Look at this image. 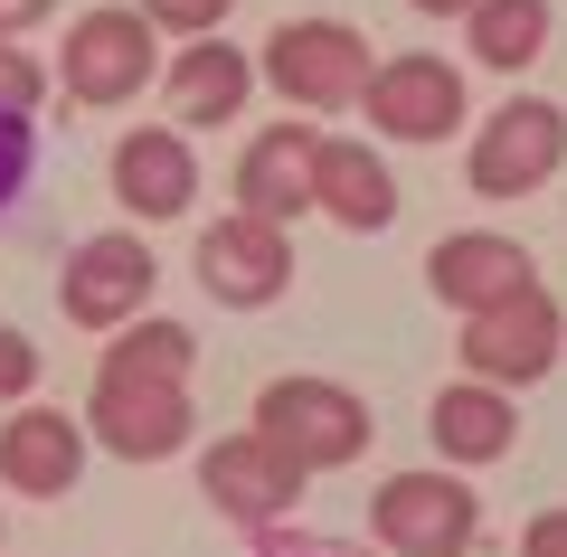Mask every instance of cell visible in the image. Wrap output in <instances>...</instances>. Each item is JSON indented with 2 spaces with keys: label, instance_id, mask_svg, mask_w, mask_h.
<instances>
[{
  "label": "cell",
  "instance_id": "4316f807",
  "mask_svg": "<svg viewBox=\"0 0 567 557\" xmlns=\"http://www.w3.org/2000/svg\"><path fill=\"white\" fill-rule=\"evenodd\" d=\"M406 10H425V20H445V10H454V20H464L473 0H406Z\"/></svg>",
  "mask_w": 567,
  "mask_h": 557
},
{
  "label": "cell",
  "instance_id": "d6986e66",
  "mask_svg": "<svg viewBox=\"0 0 567 557\" xmlns=\"http://www.w3.org/2000/svg\"><path fill=\"white\" fill-rule=\"evenodd\" d=\"M464 39H473V66L520 76V66H539V48H548V0H473Z\"/></svg>",
  "mask_w": 567,
  "mask_h": 557
},
{
  "label": "cell",
  "instance_id": "5b68a950",
  "mask_svg": "<svg viewBox=\"0 0 567 557\" xmlns=\"http://www.w3.org/2000/svg\"><path fill=\"white\" fill-rule=\"evenodd\" d=\"M558 350H567V321H558V302H548L539 283H520V293L464 312V369H473V379H492V388L548 379V369H558Z\"/></svg>",
  "mask_w": 567,
  "mask_h": 557
},
{
  "label": "cell",
  "instance_id": "6da1fadb",
  "mask_svg": "<svg viewBox=\"0 0 567 557\" xmlns=\"http://www.w3.org/2000/svg\"><path fill=\"white\" fill-rule=\"evenodd\" d=\"M369 76H379V58H369V39L350 20H284L265 39V85L293 114H341V104L369 95Z\"/></svg>",
  "mask_w": 567,
  "mask_h": 557
},
{
  "label": "cell",
  "instance_id": "4fadbf2b",
  "mask_svg": "<svg viewBox=\"0 0 567 557\" xmlns=\"http://www.w3.org/2000/svg\"><path fill=\"white\" fill-rule=\"evenodd\" d=\"M85 444H95V425H76L66 406H20L0 425V482L29 501H58V492H76Z\"/></svg>",
  "mask_w": 567,
  "mask_h": 557
},
{
  "label": "cell",
  "instance_id": "3957f363",
  "mask_svg": "<svg viewBox=\"0 0 567 557\" xmlns=\"http://www.w3.org/2000/svg\"><path fill=\"white\" fill-rule=\"evenodd\" d=\"M303 482H312V463L303 454H284L275 435H218L199 454V492H208V510L218 519H237V529H275V519H293V501H303Z\"/></svg>",
  "mask_w": 567,
  "mask_h": 557
},
{
  "label": "cell",
  "instance_id": "d4e9b609",
  "mask_svg": "<svg viewBox=\"0 0 567 557\" xmlns=\"http://www.w3.org/2000/svg\"><path fill=\"white\" fill-rule=\"evenodd\" d=\"M520 548H529V557H567V510H539V519L520 529Z\"/></svg>",
  "mask_w": 567,
  "mask_h": 557
},
{
  "label": "cell",
  "instance_id": "ffe728a7",
  "mask_svg": "<svg viewBox=\"0 0 567 557\" xmlns=\"http://www.w3.org/2000/svg\"><path fill=\"white\" fill-rule=\"evenodd\" d=\"M189 369H199V331L162 312H133L104 350V379H189Z\"/></svg>",
  "mask_w": 567,
  "mask_h": 557
},
{
  "label": "cell",
  "instance_id": "30bf717a",
  "mask_svg": "<svg viewBox=\"0 0 567 557\" xmlns=\"http://www.w3.org/2000/svg\"><path fill=\"white\" fill-rule=\"evenodd\" d=\"M152 283H162V265H152V246L123 237V227H104V237H85L76 256H66V321H85V331H123V321L152 302Z\"/></svg>",
  "mask_w": 567,
  "mask_h": 557
},
{
  "label": "cell",
  "instance_id": "e0dca14e",
  "mask_svg": "<svg viewBox=\"0 0 567 557\" xmlns=\"http://www.w3.org/2000/svg\"><path fill=\"white\" fill-rule=\"evenodd\" d=\"M425 435H435L445 463H502L511 435H520V406H511V388H492V379H454L445 398L425 406Z\"/></svg>",
  "mask_w": 567,
  "mask_h": 557
},
{
  "label": "cell",
  "instance_id": "9a60e30c",
  "mask_svg": "<svg viewBox=\"0 0 567 557\" xmlns=\"http://www.w3.org/2000/svg\"><path fill=\"white\" fill-rule=\"evenodd\" d=\"M312 208L341 218L350 237H379V227L398 218V171H388V152L322 133V161H312Z\"/></svg>",
  "mask_w": 567,
  "mask_h": 557
},
{
  "label": "cell",
  "instance_id": "484cf974",
  "mask_svg": "<svg viewBox=\"0 0 567 557\" xmlns=\"http://www.w3.org/2000/svg\"><path fill=\"white\" fill-rule=\"evenodd\" d=\"M48 20V0H0V39H20V29Z\"/></svg>",
  "mask_w": 567,
  "mask_h": 557
},
{
  "label": "cell",
  "instance_id": "603a6c76",
  "mask_svg": "<svg viewBox=\"0 0 567 557\" xmlns=\"http://www.w3.org/2000/svg\"><path fill=\"white\" fill-rule=\"evenodd\" d=\"M142 10H152L162 29H181V39H208V29H218L237 0H142Z\"/></svg>",
  "mask_w": 567,
  "mask_h": 557
},
{
  "label": "cell",
  "instance_id": "9c48e42d",
  "mask_svg": "<svg viewBox=\"0 0 567 557\" xmlns=\"http://www.w3.org/2000/svg\"><path fill=\"white\" fill-rule=\"evenodd\" d=\"M85 425H95L104 454L123 463H162L189 444V379H95V406H85Z\"/></svg>",
  "mask_w": 567,
  "mask_h": 557
},
{
  "label": "cell",
  "instance_id": "5bb4252c",
  "mask_svg": "<svg viewBox=\"0 0 567 557\" xmlns=\"http://www.w3.org/2000/svg\"><path fill=\"white\" fill-rule=\"evenodd\" d=\"M312 161H322V133H312V123H293V114L265 123V133L237 152V208L293 227L312 208Z\"/></svg>",
  "mask_w": 567,
  "mask_h": 557
},
{
  "label": "cell",
  "instance_id": "7c38bea8",
  "mask_svg": "<svg viewBox=\"0 0 567 557\" xmlns=\"http://www.w3.org/2000/svg\"><path fill=\"white\" fill-rule=\"evenodd\" d=\"M360 104H369V133L388 142H445L464 123V76L445 58H388Z\"/></svg>",
  "mask_w": 567,
  "mask_h": 557
},
{
  "label": "cell",
  "instance_id": "83f0119b",
  "mask_svg": "<svg viewBox=\"0 0 567 557\" xmlns=\"http://www.w3.org/2000/svg\"><path fill=\"white\" fill-rule=\"evenodd\" d=\"M293 557H331V548H293Z\"/></svg>",
  "mask_w": 567,
  "mask_h": 557
},
{
  "label": "cell",
  "instance_id": "ac0fdd59",
  "mask_svg": "<svg viewBox=\"0 0 567 557\" xmlns=\"http://www.w3.org/2000/svg\"><path fill=\"white\" fill-rule=\"evenodd\" d=\"M246 85H256V58H237V48L208 29V39H189L181 58L162 66V95H171V123H227L246 104Z\"/></svg>",
  "mask_w": 567,
  "mask_h": 557
},
{
  "label": "cell",
  "instance_id": "277c9868",
  "mask_svg": "<svg viewBox=\"0 0 567 557\" xmlns=\"http://www.w3.org/2000/svg\"><path fill=\"white\" fill-rule=\"evenodd\" d=\"M152 10H85L76 29H66V58H58V76H66V95L76 104H133L142 85L162 76V39H152Z\"/></svg>",
  "mask_w": 567,
  "mask_h": 557
},
{
  "label": "cell",
  "instance_id": "2e32d148",
  "mask_svg": "<svg viewBox=\"0 0 567 557\" xmlns=\"http://www.w3.org/2000/svg\"><path fill=\"white\" fill-rule=\"evenodd\" d=\"M425 283H435V302H454V312H483V302L539 283V265H529V246L492 237V227H464V237H445L425 256Z\"/></svg>",
  "mask_w": 567,
  "mask_h": 557
},
{
  "label": "cell",
  "instance_id": "8fae6325",
  "mask_svg": "<svg viewBox=\"0 0 567 557\" xmlns=\"http://www.w3.org/2000/svg\"><path fill=\"white\" fill-rule=\"evenodd\" d=\"M114 199L133 208L142 227L199 208V152H189V123H142V133L114 142Z\"/></svg>",
  "mask_w": 567,
  "mask_h": 557
},
{
  "label": "cell",
  "instance_id": "ba28073f",
  "mask_svg": "<svg viewBox=\"0 0 567 557\" xmlns=\"http://www.w3.org/2000/svg\"><path fill=\"white\" fill-rule=\"evenodd\" d=\"M189 265H199L208 302H227V312H265V302H284V283H293V246H284V218H256V208H237V218L199 227Z\"/></svg>",
  "mask_w": 567,
  "mask_h": 557
},
{
  "label": "cell",
  "instance_id": "7402d4cb",
  "mask_svg": "<svg viewBox=\"0 0 567 557\" xmlns=\"http://www.w3.org/2000/svg\"><path fill=\"white\" fill-rule=\"evenodd\" d=\"M39 95H48V66H29L20 48L0 39V104H10V114H39Z\"/></svg>",
  "mask_w": 567,
  "mask_h": 557
},
{
  "label": "cell",
  "instance_id": "52a82bcc",
  "mask_svg": "<svg viewBox=\"0 0 567 557\" xmlns=\"http://www.w3.org/2000/svg\"><path fill=\"white\" fill-rule=\"evenodd\" d=\"M558 161H567V114L548 95H511L502 114L473 133V189L483 199H529V189H548L558 179Z\"/></svg>",
  "mask_w": 567,
  "mask_h": 557
},
{
  "label": "cell",
  "instance_id": "7a4b0ae2",
  "mask_svg": "<svg viewBox=\"0 0 567 557\" xmlns=\"http://www.w3.org/2000/svg\"><path fill=\"white\" fill-rule=\"evenodd\" d=\"M473 529H483V501H473V482H454L445 463L388 473L379 501H369V538H379L388 557H464Z\"/></svg>",
  "mask_w": 567,
  "mask_h": 557
},
{
  "label": "cell",
  "instance_id": "44dd1931",
  "mask_svg": "<svg viewBox=\"0 0 567 557\" xmlns=\"http://www.w3.org/2000/svg\"><path fill=\"white\" fill-rule=\"evenodd\" d=\"M39 388V340L20 321H0V398H29Z\"/></svg>",
  "mask_w": 567,
  "mask_h": 557
},
{
  "label": "cell",
  "instance_id": "8992f818",
  "mask_svg": "<svg viewBox=\"0 0 567 557\" xmlns=\"http://www.w3.org/2000/svg\"><path fill=\"white\" fill-rule=\"evenodd\" d=\"M256 435H275L284 454H303L312 473H331V463L369 454V406L341 379H275L256 398Z\"/></svg>",
  "mask_w": 567,
  "mask_h": 557
},
{
  "label": "cell",
  "instance_id": "cb8c5ba5",
  "mask_svg": "<svg viewBox=\"0 0 567 557\" xmlns=\"http://www.w3.org/2000/svg\"><path fill=\"white\" fill-rule=\"evenodd\" d=\"M20 179H29V114L0 104V208L20 199Z\"/></svg>",
  "mask_w": 567,
  "mask_h": 557
}]
</instances>
